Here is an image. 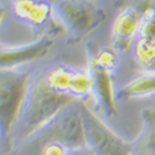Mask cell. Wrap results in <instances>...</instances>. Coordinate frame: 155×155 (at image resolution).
Returning a JSON list of instances; mask_svg holds the SVG:
<instances>
[{
	"label": "cell",
	"instance_id": "6",
	"mask_svg": "<svg viewBox=\"0 0 155 155\" xmlns=\"http://www.w3.org/2000/svg\"><path fill=\"white\" fill-rule=\"evenodd\" d=\"M46 84L56 93L82 101L91 96V77L88 70L57 64L44 72Z\"/></svg>",
	"mask_w": 155,
	"mask_h": 155
},
{
	"label": "cell",
	"instance_id": "5",
	"mask_svg": "<svg viewBox=\"0 0 155 155\" xmlns=\"http://www.w3.org/2000/svg\"><path fill=\"white\" fill-rule=\"evenodd\" d=\"M54 18L71 37L82 38L104 19L103 11L86 0H54Z\"/></svg>",
	"mask_w": 155,
	"mask_h": 155
},
{
	"label": "cell",
	"instance_id": "12",
	"mask_svg": "<svg viewBox=\"0 0 155 155\" xmlns=\"http://www.w3.org/2000/svg\"><path fill=\"white\" fill-rule=\"evenodd\" d=\"M133 150L155 155V112H143V128L138 138L132 143Z\"/></svg>",
	"mask_w": 155,
	"mask_h": 155
},
{
	"label": "cell",
	"instance_id": "13",
	"mask_svg": "<svg viewBox=\"0 0 155 155\" xmlns=\"http://www.w3.org/2000/svg\"><path fill=\"white\" fill-rule=\"evenodd\" d=\"M133 58L145 72H155V41L135 37L133 44Z\"/></svg>",
	"mask_w": 155,
	"mask_h": 155
},
{
	"label": "cell",
	"instance_id": "18",
	"mask_svg": "<svg viewBox=\"0 0 155 155\" xmlns=\"http://www.w3.org/2000/svg\"><path fill=\"white\" fill-rule=\"evenodd\" d=\"M86 2H91V0H86Z\"/></svg>",
	"mask_w": 155,
	"mask_h": 155
},
{
	"label": "cell",
	"instance_id": "14",
	"mask_svg": "<svg viewBox=\"0 0 155 155\" xmlns=\"http://www.w3.org/2000/svg\"><path fill=\"white\" fill-rule=\"evenodd\" d=\"M71 149L60 143H46L40 147L34 155H70Z\"/></svg>",
	"mask_w": 155,
	"mask_h": 155
},
{
	"label": "cell",
	"instance_id": "3",
	"mask_svg": "<svg viewBox=\"0 0 155 155\" xmlns=\"http://www.w3.org/2000/svg\"><path fill=\"white\" fill-rule=\"evenodd\" d=\"M30 74L20 70H0V145L8 147Z\"/></svg>",
	"mask_w": 155,
	"mask_h": 155
},
{
	"label": "cell",
	"instance_id": "19",
	"mask_svg": "<svg viewBox=\"0 0 155 155\" xmlns=\"http://www.w3.org/2000/svg\"><path fill=\"white\" fill-rule=\"evenodd\" d=\"M0 47H3V46H2V45H0Z\"/></svg>",
	"mask_w": 155,
	"mask_h": 155
},
{
	"label": "cell",
	"instance_id": "7",
	"mask_svg": "<svg viewBox=\"0 0 155 155\" xmlns=\"http://www.w3.org/2000/svg\"><path fill=\"white\" fill-rule=\"evenodd\" d=\"M87 70L91 77V96L97 107L107 117H114L117 114V94L113 88L112 73L91 61Z\"/></svg>",
	"mask_w": 155,
	"mask_h": 155
},
{
	"label": "cell",
	"instance_id": "8",
	"mask_svg": "<svg viewBox=\"0 0 155 155\" xmlns=\"http://www.w3.org/2000/svg\"><path fill=\"white\" fill-rule=\"evenodd\" d=\"M54 41L48 36L15 47H0V70H11L26 62L45 56L51 50Z\"/></svg>",
	"mask_w": 155,
	"mask_h": 155
},
{
	"label": "cell",
	"instance_id": "2",
	"mask_svg": "<svg viewBox=\"0 0 155 155\" xmlns=\"http://www.w3.org/2000/svg\"><path fill=\"white\" fill-rule=\"evenodd\" d=\"M80 106L81 101L68 103L12 153H18V155H34L38 148L46 143H60L68 149L86 147Z\"/></svg>",
	"mask_w": 155,
	"mask_h": 155
},
{
	"label": "cell",
	"instance_id": "17",
	"mask_svg": "<svg viewBox=\"0 0 155 155\" xmlns=\"http://www.w3.org/2000/svg\"><path fill=\"white\" fill-rule=\"evenodd\" d=\"M133 149V148H132ZM133 155H149V154H145L143 151H138V150H133Z\"/></svg>",
	"mask_w": 155,
	"mask_h": 155
},
{
	"label": "cell",
	"instance_id": "1",
	"mask_svg": "<svg viewBox=\"0 0 155 155\" xmlns=\"http://www.w3.org/2000/svg\"><path fill=\"white\" fill-rule=\"evenodd\" d=\"M72 101L76 99L52 91L46 84L44 73L31 76L10 134V150L15 151L22 141L50 122Z\"/></svg>",
	"mask_w": 155,
	"mask_h": 155
},
{
	"label": "cell",
	"instance_id": "16",
	"mask_svg": "<svg viewBox=\"0 0 155 155\" xmlns=\"http://www.w3.org/2000/svg\"><path fill=\"white\" fill-rule=\"evenodd\" d=\"M4 15H5V9H4V6L2 4H0V24H2V21H3Z\"/></svg>",
	"mask_w": 155,
	"mask_h": 155
},
{
	"label": "cell",
	"instance_id": "15",
	"mask_svg": "<svg viewBox=\"0 0 155 155\" xmlns=\"http://www.w3.org/2000/svg\"><path fill=\"white\" fill-rule=\"evenodd\" d=\"M70 155H94V154L87 147H82V148H77V149H71Z\"/></svg>",
	"mask_w": 155,
	"mask_h": 155
},
{
	"label": "cell",
	"instance_id": "11",
	"mask_svg": "<svg viewBox=\"0 0 155 155\" xmlns=\"http://www.w3.org/2000/svg\"><path fill=\"white\" fill-rule=\"evenodd\" d=\"M153 94H155V72L143 71L119 89L117 98H140Z\"/></svg>",
	"mask_w": 155,
	"mask_h": 155
},
{
	"label": "cell",
	"instance_id": "4",
	"mask_svg": "<svg viewBox=\"0 0 155 155\" xmlns=\"http://www.w3.org/2000/svg\"><path fill=\"white\" fill-rule=\"evenodd\" d=\"M80 112L84 144L94 155H133L132 143L115 134L82 101Z\"/></svg>",
	"mask_w": 155,
	"mask_h": 155
},
{
	"label": "cell",
	"instance_id": "9",
	"mask_svg": "<svg viewBox=\"0 0 155 155\" xmlns=\"http://www.w3.org/2000/svg\"><path fill=\"white\" fill-rule=\"evenodd\" d=\"M140 15L133 6H127L115 16L112 26V44L115 50H125L137 37Z\"/></svg>",
	"mask_w": 155,
	"mask_h": 155
},
{
	"label": "cell",
	"instance_id": "10",
	"mask_svg": "<svg viewBox=\"0 0 155 155\" xmlns=\"http://www.w3.org/2000/svg\"><path fill=\"white\" fill-rule=\"evenodd\" d=\"M14 15L32 26H44L54 16L50 0H14Z\"/></svg>",
	"mask_w": 155,
	"mask_h": 155
}]
</instances>
